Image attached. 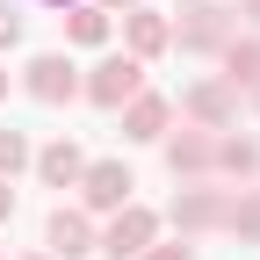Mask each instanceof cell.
<instances>
[{"instance_id":"6da1fadb","label":"cell","mask_w":260,"mask_h":260,"mask_svg":"<svg viewBox=\"0 0 260 260\" xmlns=\"http://www.w3.org/2000/svg\"><path fill=\"white\" fill-rule=\"evenodd\" d=\"M123 188H130V174H123V167H94V203H116Z\"/></svg>"},{"instance_id":"7a4b0ae2","label":"cell","mask_w":260,"mask_h":260,"mask_svg":"<svg viewBox=\"0 0 260 260\" xmlns=\"http://www.w3.org/2000/svg\"><path fill=\"white\" fill-rule=\"evenodd\" d=\"M109 246H116V253H138V246H145V217H123L116 232H109Z\"/></svg>"},{"instance_id":"3957f363","label":"cell","mask_w":260,"mask_h":260,"mask_svg":"<svg viewBox=\"0 0 260 260\" xmlns=\"http://www.w3.org/2000/svg\"><path fill=\"white\" fill-rule=\"evenodd\" d=\"M130 80H138V73H130V65H109V73L94 80V94H102V102H116V94H130Z\"/></svg>"},{"instance_id":"277c9868","label":"cell","mask_w":260,"mask_h":260,"mask_svg":"<svg viewBox=\"0 0 260 260\" xmlns=\"http://www.w3.org/2000/svg\"><path fill=\"white\" fill-rule=\"evenodd\" d=\"M65 87H73V80H65V65L44 58V65H37V94H65Z\"/></svg>"},{"instance_id":"5b68a950","label":"cell","mask_w":260,"mask_h":260,"mask_svg":"<svg viewBox=\"0 0 260 260\" xmlns=\"http://www.w3.org/2000/svg\"><path fill=\"white\" fill-rule=\"evenodd\" d=\"M44 174H51V181H73V174H80V159L58 145V152H44Z\"/></svg>"},{"instance_id":"8992f818","label":"cell","mask_w":260,"mask_h":260,"mask_svg":"<svg viewBox=\"0 0 260 260\" xmlns=\"http://www.w3.org/2000/svg\"><path fill=\"white\" fill-rule=\"evenodd\" d=\"M0 167H22V138H0Z\"/></svg>"},{"instance_id":"52a82bcc","label":"cell","mask_w":260,"mask_h":260,"mask_svg":"<svg viewBox=\"0 0 260 260\" xmlns=\"http://www.w3.org/2000/svg\"><path fill=\"white\" fill-rule=\"evenodd\" d=\"M0 210H8V195H0Z\"/></svg>"}]
</instances>
